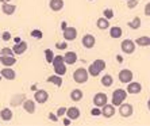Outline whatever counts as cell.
<instances>
[{
  "instance_id": "12",
  "label": "cell",
  "mask_w": 150,
  "mask_h": 126,
  "mask_svg": "<svg viewBox=\"0 0 150 126\" xmlns=\"http://www.w3.org/2000/svg\"><path fill=\"white\" fill-rule=\"evenodd\" d=\"M64 31V39L65 41H74L77 37V30L74 27H67Z\"/></svg>"
},
{
  "instance_id": "3",
  "label": "cell",
  "mask_w": 150,
  "mask_h": 126,
  "mask_svg": "<svg viewBox=\"0 0 150 126\" xmlns=\"http://www.w3.org/2000/svg\"><path fill=\"white\" fill-rule=\"evenodd\" d=\"M89 77V72L85 68H77L73 72V80L79 84H85Z\"/></svg>"
},
{
  "instance_id": "35",
  "label": "cell",
  "mask_w": 150,
  "mask_h": 126,
  "mask_svg": "<svg viewBox=\"0 0 150 126\" xmlns=\"http://www.w3.org/2000/svg\"><path fill=\"white\" fill-rule=\"evenodd\" d=\"M67 107H59V109L58 110H57V112H56V114H57V115H58V118H61V117H65V115H67Z\"/></svg>"
},
{
  "instance_id": "6",
  "label": "cell",
  "mask_w": 150,
  "mask_h": 126,
  "mask_svg": "<svg viewBox=\"0 0 150 126\" xmlns=\"http://www.w3.org/2000/svg\"><path fill=\"white\" fill-rule=\"evenodd\" d=\"M119 81L120 83H123V84H129L130 81H133V77H134V75H133V72L130 69H122L120 72H119Z\"/></svg>"
},
{
  "instance_id": "32",
  "label": "cell",
  "mask_w": 150,
  "mask_h": 126,
  "mask_svg": "<svg viewBox=\"0 0 150 126\" xmlns=\"http://www.w3.org/2000/svg\"><path fill=\"white\" fill-rule=\"evenodd\" d=\"M65 63L64 61V56H54V58H53V67H56V65H58V64H62Z\"/></svg>"
},
{
  "instance_id": "30",
  "label": "cell",
  "mask_w": 150,
  "mask_h": 126,
  "mask_svg": "<svg viewBox=\"0 0 150 126\" xmlns=\"http://www.w3.org/2000/svg\"><path fill=\"white\" fill-rule=\"evenodd\" d=\"M45 56H46V61L49 64H52L53 63V58H54V54H53V50H50V49H46L45 50Z\"/></svg>"
},
{
  "instance_id": "1",
  "label": "cell",
  "mask_w": 150,
  "mask_h": 126,
  "mask_svg": "<svg viewBox=\"0 0 150 126\" xmlns=\"http://www.w3.org/2000/svg\"><path fill=\"white\" fill-rule=\"evenodd\" d=\"M105 69V61L104 60H96V61H93V63L88 67V72H89V76H99L100 75V72H103V70Z\"/></svg>"
},
{
  "instance_id": "47",
  "label": "cell",
  "mask_w": 150,
  "mask_h": 126,
  "mask_svg": "<svg viewBox=\"0 0 150 126\" xmlns=\"http://www.w3.org/2000/svg\"><path fill=\"white\" fill-rule=\"evenodd\" d=\"M147 109H149V111H150V98H149V100H147Z\"/></svg>"
},
{
  "instance_id": "45",
  "label": "cell",
  "mask_w": 150,
  "mask_h": 126,
  "mask_svg": "<svg viewBox=\"0 0 150 126\" xmlns=\"http://www.w3.org/2000/svg\"><path fill=\"white\" fill-rule=\"evenodd\" d=\"M116 60H118V63H123V60H122V57H120V56L116 57Z\"/></svg>"
},
{
  "instance_id": "4",
  "label": "cell",
  "mask_w": 150,
  "mask_h": 126,
  "mask_svg": "<svg viewBox=\"0 0 150 126\" xmlns=\"http://www.w3.org/2000/svg\"><path fill=\"white\" fill-rule=\"evenodd\" d=\"M120 49L125 54H133L135 52V42L131 41V39H125L120 43Z\"/></svg>"
},
{
  "instance_id": "23",
  "label": "cell",
  "mask_w": 150,
  "mask_h": 126,
  "mask_svg": "<svg viewBox=\"0 0 150 126\" xmlns=\"http://www.w3.org/2000/svg\"><path fill=\"white\" fill-rule=\"evenodd\" d=\"M96 25H98V28H100V30H107V28H110L111 26H110V19H107V18H99L98 22H96Z\"/></svg>"
},
{
  "instance_id": "48",
  "label": "cell",
  "mask_w": 150,
  "mask_h": 126,
  "mask_svg": "<svg viewBox=\"0 0 150 126\" xmlns=\"http://www.w3.org/2000/svg\"><path fill=\"white\" fill-rule=\"evenodd\" d=\"M1 79H3V76H1V73H0V80H1Z\"/></svg>"
},
{
  "instance_id": "38",
  "label": "cell",
  "mask_w": 150,
  "mask_h": 126,
  "mask_svg": "<svg viewBox=\"0 0 150 126\" xmlns=\"http://www.w3.org/2000/svg\"><path fill=\"white\" fill-rule=\"evenodd\" d=\"M56 48H57V49L64 50V49H67V48H68V43L65 41H64V42H57V43H56Z\"/></svg>"
},
{
  "instance_id": "25",
  "label": "cell",
  "mask_w": 150,
  "mask_h": 126,
  "mask_svg": "<svg viewBox=\"0 0 150 126\" xmlns=\"http://www.w3.org/2000/svg\"><path fill=\"white\" fill-rule=\"evenodd\" d=\"M84 94L81 90H79V88H76V90H73V91L70 92V99L73 102H80L81 99H83Z\"/></svg>"
},
{
  "instance_id": "14",
  "label": "cell",
  "mask_w": 150,
  "mask_h": 126,
  "mask_svg": "<svg viewBox=\"0 0 150 126\" xmlns=\"http://www.w3.org/2000/svg\"><path fill=\"white\" fill-rule=\"evenodd\" d=\"M0 73H1V76H3L4 79H7V80H14L15 77H16L15 70L11 67H4L3 69L0 70Z\"/></svg>"
},
{
  "instance_id": "2",
  "label": "cell",
  "mask_w": 150,
  "mask_h": 126,
  "mask_svg": "<svg viewBox=\"0 0 150 126\" xmlns=\"http://www.w3.org/2000/svg\"><path fill=\"white\" fill-rule=\"evenodd\" d=\"M126 98H127V91L123 90V88H118V90H115V91L112 92L111 102L115 107H118V106H120L126 100Z\"/></svg>"
},
{
  "instance_id": "36",
  "label": "cell",
  "mask_w": 150,
  "mask_h": 126,
  "mask_svg": "<svg viewBox=\"0 0 150 126\" xmlns=\"http://www.w3.org/2000/svg\"><path fill=\"white\" fill-rule=\"evenodd\" d=\"M137 6H138V0H127V7H129L130 10L135 8Z\"/></svg>"
},
{
  "instance_id": "44",
  "label": "cell",
  "mask_w": 150,
  "mask_h": 126,
  "mask_svg": "<svg viewBox=\"0 0 150 126\" xmlns=\"http://www.w3.org/2000/svg\"><path fill=\"white\" fill-rule=\"evenodd\" d=\"M61 27H62V30H65V28L68 27V26H67V23H65V22H62V23H61Z\"/></svg>"
},
{
  "instance_id": "18",
  "label": "cell",
  "mask_w": 150,
  "mask_h": 126,
  "mask_svg": "<svg viewBox=\"0 0 150 126\" xmlns=\"http://www.w3.org/2000/svg\"><path fill=\"white\" fill-rule=\"evenodd\" d=\"M67 117H69L72 121H76V119L80 118V110H79V107H68L67 110Z\"/></svg>"
},
{
  "instance_id": "8",
  "label": "cell",
  "mask_w": 150,
  "mask_h": 126,
  "mask_svg": "<svg viewBox=\"0 0 150 126\" xmlns=\"http://www.w3.org/2000/svg\"><path fill=\"white\" fill-rule=\"evenodd\" d=\"M126 91H127V94H139L141 91H142V85H141L139 81H130L129 84H127V88H126Z\"/></svg>"
},
{
  "instance_id": "22",
  "label": "cell",
  "mask_w": 150,
  "mask_h": 126,
  "mask_svg": "<svg viewBox=\"0 0 150 126\" xmlns=\"http://www.w3.org/2000/svg\"><path fill=\"white\" fill-rule=\"evenodd\" d=\"M123 34V30L122 27H119V26H112V27H110V35H111V38H120Z\"/></svg>"
},
{
  "instance_id": "7",
  "label": "cell",
  "mask_w": 150,
  "mask_h": 126,
  "mask_svg": "<svg viewBox=\"0 0 150 126\" xmlns=\"http://www.w3.org/2000/svg\"><path fill=\"white\" fill-rule=\"evenodd\" d=\"M47 99H49V94H47V91H45V90H37V91H35L34 100L37 102V103L43 105V103L47 102Z\"/></svg>"
},
{
  "instance_id": "26",
  "label": "cell",
  "mask_w": 150,
  "mask_h": 126,
  "mask_svg": "<svg viewBox=\"0 0 150 126\" xmlns=\"http://www.w3.org/2000/svg\"><path fill=\"white\" fill-rule=\"evenodd\" d=\"M12 115H14L12 111H11L10 109H7V107H6V109H1V111H0V118L3 119V121H11Z\"/></svg>"
},
{
  "instance_id": "27",
  "label": "cell",
  "mask_w": 150,
  "mask_h": 126,
  "mask_svg": "<svg viewBox=\"0 0 150 126\" xmlns=\"http://www.w3.org/2000/svg\"><path fill=\"white\" fill-rule=\"evenodd\" d=\"M54 72H56V75H59V76H65V73H67V64L62 63L56 65L54 67Z\"/></svg>"
},
{
  "instance_id": "42",
  "label": "cell",
  "mask_w": 150,
  "mask_h": 126,
  "mask_svg": "<svg viewBox=\"0 0 150 126\" xmlns=\"http://www.w3.org/2000/svg\"><path fill=\"white\" fill-rule=\"evenodd\" d=\"M70 122H72V119H70L69 117H67V118H64V125H70Z\"/></svg>"
},
{
  "instance_id": "34",
  "label": "cell",
  "mask_w": 150,
  "mask_h": 126,
  "mask_svg": "<svg viewBox=\"0 0 150 126\" xmlns=\"http://www.w3.org/2000/svg\"><path fill=\"white\" fill-rule=\"evenodd\" d=\"M91 114L93 117H99V115H101V107H98V106H95L93 109L91 110Z\"/></svg>"
},
{
  "instance_id": "5",
  "label": "cell",
  "mask_w": 150,
  "mask_h": 126,
  "mask_svg": "<svg viewBox=\"0 0 150 126\" xmlns=\"http://www.w3.org/2000/svg\"><path fill=\"white\" fill-rule=\"evenodd\" d=\"M133 112H134V107H133V105H130V103H125V102H123L122 105L119 106V114H120L123 118L131 117Z\"/></svg>"
},
{
  "instance_id": "33",
  "label": "cell",
  "mask_w": 150,
  "mask_h": 126,
  "mask_svg": "<svg viewBox=\"0 0 150 126\" xmlns=\"http://www.w3.org/2000/svg\"><path fill=\"white\" fill-rule=\"evenodd\" d=\"M103 15H104L107 19H111V18H114V11H112L111 8H105V10L103 11Z\"/></svg>"
},
{
  "instance_id": "41",
  "label": "cell",
  "mask_w": 150,
  "mask_h": 126,
  "mask_svg": "<svg viewBox=\"0 0 150 126\" xmlns=\"http://www.w3.org/2000/svg\"><path fill=\"white\" fill-rule=\"evenodd\" d=\"M143 12H145V15H146V16H150V1H149V3H146Z\"/></svg>"
},
{
  "instance_id": "15",
  "label": "cell",
  "mask_w": 150,
  "mask_h": 126,
  "mask_svg": "<svg viewBox=\"0 0 150 126\" xmlns=\"http://www.w3.org/2000/svg\"><path fill=\"white\" fill-rule=\"evenodd\" d=\"M0 63L3 67H14L16 64V58L14 56H0Z\"/></svg>"
},
{
  "instance_id": "31",
  "label": "cell",
  "mask_w": 150,
  "mask_h": 126,
  "mask_svg": "<svg viewBox=\"0 0 150 126\" xmlns=\"http://www.w3.org/2000/svg\"><path fill=\"white\" fill-rule=\"evenodd\" d=\"M14 50L10 49V48H3L0 50V56H14Z\"/></svg>"
},
{
  "instance_id": "9",
  "label": "cell",
  "mask_w": 150,
  "mask_h": 126,
  "mask_svg": "<svg viewBox=\"0 0 150 126\" xmlns=\"http://www.w3.org/2000/svg\"><path fill=\"white\" fill-rule=\"evenodd\" d=\"M105 103H108V98L107 95L103 94V92H98V94L93 96V105L98 106V107H103Z\"/></svg>"
},
{
  "instance_id": "11",
  "label": "cell",
  "mask_w": 150,
  "mask_h": 126,
  "mask_svg": "<svg viewBox=\"0 0 150 126\" xmlns=\"http://www.w3.org/2000/svg\"><path fill=\"white\" fill-rule=\"evenodd\" d=\"M101 115L105 117V118H112V117L115 115V106L105 103V105L101 107Z\"/></svg>"
},
{
  "instance_id": "24",
  "label": "cell",
  "mask_w": 150,
  "mask_h": 126,
  "mask_svg": "<svg viewBox=\"0 0 150 126\" xmlns=\"http://www.w3.org/2000/svg\"><path fill=\"white\" fill-rule=\"evenodd\" d=\"M47 81L53 83L54 85H57V87H61V85H62V76H59V75H52V76L47 77Z\"/></svg>"
},
{
  "instance_id": "21",
  "label": "cell",
  "mask_w": 150,
  "mask_h": 126,
  "mask_svg": "<svg viewBox=\"0 0 150 126\" xmlns=\"http://www.w3.org/2000/svg\"><path fill=\"white\" fill-rule=\"evenodd\" d=\"M135 45L141 46V48H146V46H150V37H147V35L138 37V38L135 39Z\"/></svg>"
},
{
  "instance_id": "40",
  "label": "cell",
  "mask_w": 150,
  "mask_h": 126,
  "mask_svg": "<svg viewBox=\"0 0 150 126\" xmlns=\"http://www.w3.org/2000/svg\"><path fill=\"white\" fill-rule=\"evenodd\" d=\"M49 119L53 121V122H58V115H57V114H53V112H49Z\"/></svg>"
},
{
  "instance_id": "19",
  "label": "cell",
  "mask_w": 150,
  "mask_h": 126,
  "mask_svg": "<svg viewBox=\"0 0 150 126\" xmlns=\"http://www.w3.org/2000/svg\"><path fill=\"white\" fill-rule=\"evenodd\" d=\"M49 7L52 11L58 12L64 8V0H50L49 1Z\"/></svg>"
},
{
  "instance_id": "20",
  "label": "cell",
  "mask_w": 150,
  "mask_h": 126,
  "mask_svg": "<svg viewBox=\"0 0 150 126\" xmlns=\"http://www.w3.org/2000/svg\"><path fill=\"white\" fill-rule=\"evenodd\" d=\"M1 11H3V14H6V15H12V14H15V11H16V6H14V4H11V3H3Z\"/></svg>"
},
{
  "instance_id": "39",
  "label": "cell",
  "mask_w": 150,
  "mask_h": 126,
  "mask_svg": "<svg viewBox=\"0 0 150 126\" xmlns=\"http://www.w3.org/2000/svg\"><path fill=\"white\" fill-rule=\"evenodd\" d=\"M11 38H12V37H11V33L10 31L1 33V39H3V41H10Z\"/></svg>"
},
{
  "instance_id": "28",
  "label": "cell",
  "mask_w": 150,
  "mask_h": 126,
  "mask_svg": "<svg viewBox=\"0 0 150 126\" xmlns=\"http://www.w3.org/2000/svg\"><path fill=\"white\" fill-rule=\"evenodd\" d=\"M112 83H114V77L111 75H104L101 77V85L103 87H111Z\"/></svg>"
},
{
  "instance_id": "17",
  "label": "cell",
  "mask_w": 150,
  "mask_h": 126,
  "mask_svg": "<svg viewBox=\"0 0 150 126\" xmlns=\"http://www.w3.org/2000/svg\"><path fill=\"white\" fill-rule=\"evenodd\" d=\"M64 61L67 65H73L74 63H77V54L76 52H67L64 56Z\"/></svg>"
},
{
  "instance_id": "37",
  "label": "cell",
  "mask_w": 150,
  "mask_h": 126,
  "mask_svg": "<svg viewBox=\"0 0 150 126\" xmlns=\"http://www.w3.org/2000/svg\"><path fill=\"white\" fill-rule=\"evenodd\" d=\"M31 37H35V38H42V37H43V34H42L41 30L35 28V30H33V31H31Z\"/></svg>"
},
{
  "instance_id": "51",
  "label": "cell",
  "mask_w": 150,
  "mask_h": 126,
  "mask_svg": "<svg viewBox=\"0 0 150 126\" xmlns=\"http://www.w3.org/2000/svg\"><path fill=\"white\" fill-rule=\"evenodd\" d=\"M126 1H127V0H126Z\"/></svg>"
},
{
  "instance_id": "13",
  "label": "cell",
  "mask_w": 150,
  "mask_h": 126,
  "mask_svg": "<svg viewBox=\"0 0 150 126\" xmlns=\"http://www.w3.org/2000/svg\"><path fill=\"white\" fill-rule=\"evenodd\" d=\"M14 53L16 56H22V54H25L26 50H27V42L25 41H21L19 43H15L14 48H12Z\"/></svg>"
},
{
  "instance_id": "50",
  "label": "cell",
  "mask_w": 150,
  "mask_h": 126,
  "mask_svg": "<svg viewBox=\"0 0 150 126\" xmlns=\"http://www.w3.org/2000/svg\"><path fill=\"white\" fill-rule=\"evenodd\" d=\"M89 1H92V0H89Z\"/></svg>"
},
{
  "instance_id": "10",
  "label": "cell",
  "mask_w": 150,
  "mask_h": 126,
  "mask_svg": "<svg viewBox=\"0 0 150 126\" xmlns=\"http://www.w3.org/2000/svg\"><path fill=\"white\" fill-rule=\"evenodd\" d=\"M81 42H83V46L85 49H92L95 43H96V38L92 34H85L83 37V39H81Z\"/></svg>"
},
{
  "instance_id": "49",
  "label": "cell",
  "mask_w": 150,
  "mask_h": 126,
  "mask_svg": "<svg viewBox=\"0 0 150 126\" xmlns=\"http://www.w3.org/2000/svg\"><path fill=\"white\" fill-rule=\"evenodd\" d=\"M0 38H1V33H0Z\"/></svg>"
},
{
  "instance_id": "46",
  "label": "cell",
  "mask_w": 150,
  "mask_h": 126,
  "mask_svg": "<svg viewBox=\"0 0 150 126\" xmlns=\"http://www.w3.org/2000/svg\"><path fill=\"white\" fill-rule=\"evenodd\" d=\"M11 0H0V3H10Z\"/></svg>"
},
{
  "instance_id": "43",
  "label": "cell",
  "mask_w": 150,
  "mask_h": 126,
  "mask_svg": "<svg viewBox=\"0 0 150 126\" xmlns=\"http://www.w3.org/2000/svg\"><path fill=\"white\" fill-rule=\"evenodd\" d=\"M14 41H15V43H19L22 39H21V37H16V38H14Z\"/></svg>"
},
{
  "instance_id": "16",
  "label": "cell",
  "mask_w": 150,
  "mask_h": 126,
  "mask_svg": "<svg viewBox=\"0 0 150 126\" xmlns=\"http://www.w3.org/2000/svg\"><path fill=\"white\" fill-rule=\"evenodd\" d=\"M35 103H37L35 100H30V99L25 100L23 102V109H25V111L28 112V114H34L35 109H37V105H35Z\"/></svg>"
},
{
  "instance_id": "29",
  "label": "cell",
  "mask_w": 150,
  "mask_h": 126,
  "mask_svg": "<svg viewBox=\"0 0 150 126\" xmlns=\"http://www.w3.org/2000/svg\"><path fill=\"white\" fill-rule=\"evenodd\" d=\"M127 25H129L130 28H133V30H137V28H139V27H141V18H139V16H135L133 21H130Z\"/></svg>"
}]
</instances>
